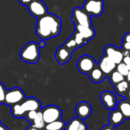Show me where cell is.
Returning <instances> with one entry per match:
<instances>
[{
	"label": "cell",
	"mask_w": 130,
	"mask_h": 130,
	"mask_svg": "<svg viewBox=\"0 0 130 130\" xmlns=\"http://www.w3.org/2000/svg\"><path fill=\"white\" fill-rule=\"evenodd\" d=\"M61 31L60 19L51 13L38 18L36 22V35L43 41L58 36Z\"/></svg>",
	"instance_id": "cell-1"
},
{
	"label": "cell",
	"mask_w": 130,
	"mask_h": 130,
	"mask_svg": "<svg viewBox=\"0 0 130 130\" xmlns=\"http://www.w3.org/2000/svg\"><path fill=\"white\" fill-rule=\"evenodd\" d=\"M39 44L31 41L26 44L20 51V58L26 63L35 64L36 63L41 57Z\"/></svg>",
	"instance_id": "cell-2"
},
{
	"label": "cell",
	"mask_w": 130,
	"mask_h": 130,
	"mask_svg": "<svg viewBox=\"0 0 130 130\" xmlns=\"http://www.w3.org/2000/svg\"><path fill=\"white\" fill-rule=\"evenodd\" d=\"M90 16H100L104 11L103 0H86L82 8Z\"/></svg>",
	"instance_id": "cell-3"
},
{
	"label": "cell",
	"mask_w": 130,
	"mask_h": 130,
	"mask_svg": "<svg viewBox=\"0 0 130 130\" xmlns=\"http://www.w3.org/2000/svg\"><path fill=\"white\" fill-rule=\"evenodd\" d=\"M25 98L24 91L19 87H13L9 90H6L5 96V104L12 106L16 103H21Z\"/></svg>",
	"instance_id": "cell-4"
},
{
	"label": "cell",
	"mask_w": 130,
	"mask_h": 130,
	"mask_svg": "<svg viewBox=\"0 0 130 130\" xmlns=\"http://www.w3.org/2000/svg\"><path fill=\"white\" fill-rule=\"evenodd\" d=\"M44 122L49 123L55 120L60 119L62 117V111L60 108L54 105H49L41 109Z\"/></svg>",
	"instance_id": "cell-5"
},
{
	"label": "cell",
	"mask_w": 130,
	"mask_h": 130,
	"mask_svg": "<svg viewBox=\"0 0 130 130\" xmlns=\"http://www.w3.org/2000/svg\"><path fill=\"white\" fill-rule=\"evenodd\" d=\"M96 63L94 58L90 55L81 56L77 62V70L83 74H88L95 67Z\"/></svg>",
	"instance_id": "cell-6"
},
{
	"label": "cell",
	"mask_w": 130,
	"mask_h": 130,
	"mask_svg": "<svg viewBox=\"0 0 130 130\" xmlns=\"http://www.w3.org/2000/svg\"><path fill=\"white\" fill-rule=\"evenodd\" d=\"M28 12L32 16L38 19L48 13L46 5L41 0H32L27 6Z\"/></svg>",
	"instance_id": "cell-7"
},
{
	"label": "cell",
	"mask_w": 130,
	"mask_h": 130,
	"mask_svg": "<svg viewBox=\"0 0 130 130\" xmlns=\"http://www.w3.org/2000/svg\"><path fill=\"white\" fill-rule=\"evenodd\" d=\"M90 17L91 16H90L83 9L76 7L72 11L71 20L76 25L92 26Z\"/></svg>",
	"instance_id": "cell-8"
},
{
	"label": "cell",
	"mask_w": 130,
	"mask_h": 130,
	"mask_svg": "<svg viewBox=\"0 0 130 130\" xmlns=\"http://www.w3.org/2000/svg\"><path fill=\"white\" fill-rule=\"evenodd\" d=\"M104 54L108 57L116 64L119 63L122 61L123 55L122 48L117 47L112 44H108L104 48Z\"/></svg>",
	"instance_id": "cell-9"
},
{
	"label": "cell",
	"mask_w": 130,
	"mask_h": 130,
	"mask_svg": "<svg viewBox=\"0 0 130 130\" xmlns=\"http://www.w3.org/2000/svg\"><path fill=\"white\" fill-rule=\"evenodd\" d=\"M100 100L104 106V107L107 109H113L117 106V99L116 95L111 91H103L100 94Z\"/></svg>",
	"instance_id": "cell-10"
},
{
	"label": "cell",
	"mask_w": 130,
	"mask_h": 130,
	"mask_svg": "<svg viewBox=\"0 0 130 130\" xmlns=\"http://www.w3.org/2000/svg\"><path fill=\"white\" fill-rule=\"evenodd\" d=\"M21 107L23 111L26 113L28 111L36 110L38 111L41 109V102L38 99L35 97H25L21 103Z\"/></svg>",
	"instance_id": "cell-11"
},
{
	"label": "cell",
	"mask_w": 130,
	"mask_h": 130,
	"mask_svg": "<svg viewBox=\"0 0 130 130\" xmlns=\"http://www.w3.org/2000/svg\"><path fill=\"white\" fill-rule=\"evenodd\" d=\"M97 66L100 68L103 74L106 77H108L114 70H116V64L104 54L100 57L99 63H97Z\"/></svg>",
	"instance_id": "cell-12"
},
{
	"label": "cell",
	"mask_w": 130,
	"mask_h": 130,
	"mask_svg": "<svg viewBox=\"0 0 130 130\" xmlns=\"http://www.w3.org/2000/svg\"><path fill=\"white\" fill-rule=\"evenodd\" d=\"M72 53L70 49H68L67 47H65L64 45L60 46L55 53V59L57 60V62L63 65L68 63L72 57Z\"/></svg>",
	"instance_id": "cell-13"
},
{
	"label": "cell",
	"mask_w": 130,
	"mask_h": 130,
	"mask_svg": "<svg viewBox=\"0 0 130 130\" xmlns=\"http://www.w3.org/2000/svg\"><path fill=\"white\" fill-rule=\"evenodd\" d=\"M92 106L89 103L86 101H82L79 103L75 108V112L77 117L80 119H85L89 118L92 114Z\"/></svg>",
	"instance_id": "cell-14"
},
{
	"label": "cell",
	"mask_w": 130,
	"mask_h": 130,
	"mask_svg": "<svg viewBox=\"0 0 130 130\" xmlns=\"http://www.w3.org/2000/svg\"><path fill=\"white\" fill-rule=\"evenodd\" d=\"M74 31L78 32L87 41L93 39L96 35L95 30L93 28V26H85V25H80L75 24Z\"/></svg>",
	"instance_id": "cell-15"
},
{
	"label": "cell",
	"mask_w": 130,
	"mask_h": 130,
	"mask_svg": "<svg viewBox=\"0 0 130 130\" xmlns=\"http://www.w3.org/2000/svg\"><path fill=\"white\" fill-rule=\"evenodd\" d=\"M125 120V119L124 116L117 107L111 110L109 115V122L110 125L113 126H118L122 124Z\"/></svg>",
	"instance_id": "cell-16"
},
{
	"label": "cell",
	"mask_w": 130,
	"mask_h": 130,
	"mask_svg": "<svg viewBox=\"0 0 130 130\" xmlns=\"http://www.w3.org/2000/svg\"><path fill=\"white\" fill-rule=\"evenodd\" d=\"M87 75L89 76L90 80L94 84L102 83L105 80V78L106 77V76L103 74V72L97 66V64H96V66Z\"/></svg>",
	"instance_id": "cell-17"
},
{
	"label": "cell",
	"mask_w": 130,
	"mask_h": 130,
	"mask_svg": "<svg viewBox=\"0 0 130 130\" xmlns=\"http://www.w3.org/2000/svg\"><path fill=\"white\" fill-rule=\"evenodd\" d=\"M116 107L120 110L125 119H130V101L128 100L125 99L119 101Z\"/></svg>",
	"instance_id": "cell-18"
},
{
	"label": "cell",
	"mask_w": 130,
	"mask_h": 130,
	"mask_svg": "<svg viewBox=\"0 0 130 130\" xmlns=\"http://www.w3.org/2000/svg\"><path fill=\"white\" fill-rule=\"evenodd\" d=\"M116 93L121 96H126L128 91L130 89V82L128 80H122L114 86Z\"/></svg>",
	"instance_id": "cell-19"
},
{
	"label": "cell",
	"mask_w": 130,
	"mask_h": 130,
	"mask_svg": "<svg viewBox=\"0 0 130 130\" xmlns=\"http://www.w3.org/2000/svg\"><path fill=\"white\" fill-rule=\"evenodd\" d=\"M66 123L62 119H57L54 122L45 124L43 130H64Z\"/></svg>",
	"instance_id": "cell-20"
},
{
	"label": "cell",
	"mask_w": 130,
	"mask_h": 130,
	"mask_svg": "<svg viewBox=\"0 0 130 130\" xmlns=\"http://www.w3.org/2000/svg\"><path fill=\"white\" fill-rule=\"evenodd\" d=\"M41 109L37 112V115H36L35 118L34 119V120L32 121V125H31V127L36 128L40 129V130L43 129L44 125H45V124H46L44 122V119H43Z\"/></svg>",
	"instance_id": "cell-21"
},
{
	"label": "cell",
	"mask_w": 130,
	"mask_h": 130,
	"mask_svg": "<svg viewBox=\"0 0 130 130\" xmlns=\"http://www.w3.org/2000/svg\"><path fill=\"white\" fill-rule=\"evenodd\" d=\"M108 77H109V79L110 83H111L113 86L116 85L117 84H119V83H120L121 81H122V80H125V77H124L122 74H121L119 72H118L116 70H114V71L108 76Z\"/></svg>",
	"instance_id": "cell-22"
},
{
	"label": "cell",
	"mask_w": 130,
	"mask_h": 130,
	"mask_svg": "<svg viewBox=\"0 0 130 130\" xmlns=\"http://www.w3.org/2000/svg\"><path fill=\"white\" fill-rule=\"evenodd\" d=\"M11 112L12 115L15 118H22L25 116V112L22 109L20 103L11 106Z\"/></svg>",
	"instance_id": "cell-23"
},
{
	"label": "cell",
	"mask_w": 130,
	"mask_h": 130,
	"mask_svg": "<svg viewBox=\"0 0 130 130\" xmlns=\"http://www.w3.org/2000/svg\"><path fill=\"white\" fill-rule=\"evenodd\" d=\"M81 120L82 119H80L78 117L73 118L71 120H70V122L68 124H66L64 130H78V127Z\"/></svg>",
	"instance_id": "cell-24"
},
{
	"label": "cell",
	"mask_w": 130,
	"mask_h": 130,
	"mask_svg": "<svg viewBox=\"0 0 130 130\" xmlns=\"http://www.w3.org/2000/svg\"><path fill=\"white\" fill-rule=\"evenodd\" d=\"M71 37L75 41V42H76L78 48L80 47H82V46H84V45H85L87 43V41L86 39H84L78 32H77L75 31H74V34H73V35Z\"/></svg>",
	"instance_id": "cell-25"
},
{
	"label": "cell",
	"mask_w": 130,
	"mask_h": 130,
	"mask_svg": "<svg viewBox=\"0 0 130 130\" xmlns=\"http://www.w3.org/2000/svg\"><path fill=\"white\" fill-rule=\"evenodd\" d=\"M116 70L119 72L121 74H122L125 77L127 76L128 73V68L127 67V65L125 63H124L123 62H120L119 63L116 64Z\"/></svg>",
	"instance_id": "cell-26"
},
{
	"label": "cell",
	"mask_w": 130,
	"mask_h": 130,
	"mask_svg": "<svg viewBox=\"0 0 130 130\" xmlns=\"http://www.w3.org/2000/svg\"><path fill=\"white\" fill-rule=\"evenodd\" d=\"M63 45H64L65 47H67L68 49H70L71 51H75L76 49L78 48V47H77V45L75 41L74 40V38H73L72 37L69 38L68 39H67L66 41H65Z\"/></svg>",
	"instance_id": "cell-27"
},
{
	"label": "cell",
	"mask_w": 130,
	"mask_h": 130,
	"mask_svg": "<svg viewBox=\"0 0 130 130\" xmlns=\"http://www.w3.org/2000/svg\"><path fill=\"white\" fill-rule=\"evenodd\" d=\"M6 89L3 83L0 82V104H3L5 103Z\"/></svg>",
	"instance_id": "cell-28"
},
{
	"label": "cell",
	"mask_w": 130,
	"mask_h": 130,
	"mask_svg": "<svg viewBox=\"0 0 130 130\" xmlns=\"http://www.w3.org/2000/svg\"><path fill=\"white\" fill-rule=\"evenodd\" d=\"M37 112H38V111H36V110L28 111V112H27L25 113L26 116H25L26 117V119H27V120H28V122H31L34 120V119L35 118V116H36V115H37Z\"/></svg>",
	"instance_id": "cell-29"
},
{
	"label": "cell",
	"mask_w": 130,
	"mask_h": 130,
	"mask_svg": "<svg viewBox=\"0 0 130 130\" xmlns=\"http://www.w3.org/2000/svg\"><path fill=\"white\" fill-rule=\"evenodd\" d=\"M122 49L130 51V42L122 41Z\"/></svg>",
	"instance_id": "cell-30"
},
{
	"label": "cell",
	"mask_w": 130,
	"mask_h": 130,
	"mask_svg": "<svg viewBox=\"0 0 130 130\" xmlns=\"http://www.w3.org/2000/svg\"><path fill=\"white\" fill-rule=\"evenodd\" d=\"M78 130H87V125L83 120H81L80 122Z\"/></svg>",
	"instance_id": "cell-31"
},
{
	"label": "cell",
	"mask_w": 130,
	"mask_h": 130,
	"mask_svg": "<svg viewBox=\"0 0 130 130\" xmlns=\"http://www.w3.org/2000/svg\"><path fill=\"white\" fill-rule=\"evenodd\" d=\"M100 130H116V128H115V126L109 124V125H106L103 126Z\"/></svg>",
	"instance_id": "cell-32"
},
{
	"label": "cell",
	"mask_w": 130,
	"mask_h": 130,
	"mask_svg": "<svg viewBox=\"0 0 130 130\" xmlns=\"http://www.w3.org/2000/svg\"><path fill=\"white\" fill-rule=\"evenodd\" d=\"M122 41H126V42H130V32H126L122 38Z\"/></svg>",
	"instance_id": "cell-33"
},
{
	"label": "cell",
	"mask_w": 130,
	"mask_h": 130,
	"mask_svg": "<svg viewBox=\"0 0 130 130\" xmlns=\"http://www.w3.org/2000/svg\"><path fill=\"white\" fill-rule=\"evenodd\" d=\"M31 1L32 0H19L20 4H22V6H27Z\"/></svg>",
	"instance_id": "cell-34"
},
{
	"label": "cell",
	"mask_w": 130,
	"mask_h": 130,
	"mask_svg": "<svg viewBox=\"0 0 130 130\" xmlns=\"http://www.w3.org/2000/svg\"><path fill=\"white\" fill-rule=\"evenodd\" d=\"M122 51L123 57H125V56H129L130 55V51H126V50H122Z\"/></svg>",
	"instance_id": "cell-35"
},
{
	"label": "cell",
	"mask_w": 130,
	"mask_h": 130,
	"mask_svg": "<svg viewBox=\"0 0 130 130\" xmlns=\"http://www.w3.org/2000/svg\"><path fill=\"white\" fill-rule=\"evenodd\" d=\"M0 130H9L7 127H6L3 124H0Z\"/></svg>",
	"instance_id": "cell-36"
},
{
	"label": "cell",
	"mask_w": 130,
	"mask_h": 130,
	"mask_svg": "<svg viewBox=\"0 0 130 130\" xmlns=\"http://www.w3.org/2000/svg\"><path fill=\"white\" fill-rule=\"evenodd\" d=\"M125 77L127 78V80H128V82H130V70L128 71V74H127V76H126Z\"/></svg>",
	"instance_id": "cell-37"
},
{
	"label": "cell",
	"mask_w": 130,
	"mask_h": 130,
	"mask_svg": "<svg viewBox=\"0 0 130 130\" xmlns=\"http://www.w3.org/2000/svg\"><path fill=\"white\" fill-rule=\"evenodd\" d=\"M28 130H40V129H38L36 128H34V127H31L29 128H28Z\"/></svg>",
	"instance_id": "cell-38"
},
{
	"label": "cell",
	"mask_w": 130,
	"mask_h": 130,
	"mask_svg": "<svg viewBox=\"0 0 130 130\" xmlns=\"http://www.w3.org/2000/svg\"><path fill=\"white\" fill-rule=\"evenodd\" d=\"M126 65H127V67H128V70H130V60H129V61L128 62V63H127Z\"/></svg>",
	"instance_id": "cell-39"
},
{
	"label": "cell",
	"mask_w": 130,
	"mask_h": 130,
	"mask_svg": "<svg viewBox=\"0 0 130 130\" xmlns=\"http://www.w3.org/2000/svg\"><path fill=\"white\" fill-rule=\"evenodd\" d=\"M129 99H130V89H129V90L128 91V93H127V95H126Z\"/></svg>",
	"instance_id": "cell-40"
},
{
	"label": "cell",
	"mask_w": 130,
	"mask_h": 130,
	"mask_svg": "<svg viewBox=\"0 0 130 130\" xmlns=\"http://www.w3.org/2000/svg\"><path fill=\"white\" fill-rule=\"evenodd\" d=\"M0 124H1V122H0Z\"/></svg>",
	"instance_id": "cell-41"
}]
</instances>
